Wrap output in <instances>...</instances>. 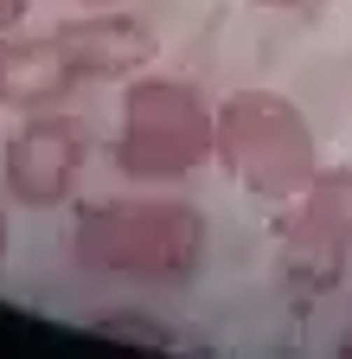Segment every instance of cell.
Listing matches in <instances>:
<instances>
[{
    "label": "cell",
    "instance_id": "cell-1",
    "mask_svg": "<svg viewBox=\"0 0 352 359\" xmlns=\"http://www.w3.org/2000/svg\"><path fill=\"white\" fill-rule=\"evenodd\" d=\"M211 250V224L173 187H135L109 199H83L64 224V257L97 283L122 289H186L199 283Z\"/></svg>",
    "mask_w": 352,
    "mask_h": 359
},
{
    "label": "cell",
    "instance_id": "cell-2",
    "mask_svg": "<svg viewBox=\"0 0 352 359\" xmlns=\"http://www.w3.org/2000/svg\"><path fill=\"white\" fill-rule=\"evenodd\" d=\"M211 167L231 180L237 193L262 199V205H288L307 180L321 173V142L314 122L295 97L269 83H244L218 103V128H211Z\"/></svg>",
    "mask_w": 352,
    "mask_h": 359
},
{
    "label": "cell",
    "instance_id": "cell-3",
    "mask_svg": "<svg viewBox=\"0 0 352 359\" xmlns=\"http://www.w3.org/2000/svg\"><path fill=\"white\" fill-rule=\"evenodd\" d=\"M211 128H218V103L192 77L141 71L122 83L109 161L128 187H180L211 167Z\"/></svg>",
    "mask_w": 352,
    "mask_h": 359
},
{
    "label": "cell",
    "instance_id": "cell-4",
    "mask_svg": "<svg viewBox=\"0 0 352 359\" xmlns=\"http://www.w3.org/2000/svg\"><path fill=\"white\" fill-rule=\"evenodd\" d=\"M83 161H90L83 122L64 109H38V116H20L0 142V187L20 212H58L77 193Z\"/></svg>",
    "mask_w": 352,
    "mask_h": 359
},
{
    "label": "cell",
    "instance_id": "cell-5",
    "mask_svg": "<svg viewBox=\"0 0 352 359\" xmlns=\"http://www.w3.org/2000/svg\"><path fill=\"white\" fill-rule=\"evenodd\" d=\"M276 212H282L276 231H282L288 276H301L307 289H333L339 269L352 263V167L321 161V173Z\"/></svg>",
    "mask_w": 352,
    "mask_h": 359
},
{
    "label": "cell",
    "instance_id": "cell-6",
    "mask_svg": "<svg viewBox=\"0 0 352 359\" xmlns=\"http://www.w3.org/2000/svg\"><path fill=\"white\" fill-rule=\"evenodd\" d=\"M64 58L77 71V83H128L154 71L160 58V32L148 20H135L128 7H77V20L52 26Z\"/></svg>",
    "mask_w": 352,
    "mask_h": 359
},
{
    "label": "cell",
    "instance_id": "cell-7",
    "mask_svg": "<svg viewBox=\"0 0 352 359\" xmlns=\"http://www.w3.org/2000/svg\"><path fill=\"white\" fill-rule=\"evenodd\" d=\"M77 71L64 58L58 32H0V109L7 116H38V109H64L71 103Z\"/></svg>",
    "mask_w": 352,
    "mask_h": 359
},
{
    "label": "cell",
    "instance_id": "cell-8",
    "mask_svg": "<svg viewBox=\"0 0 352 359\" xmlns=\"http://www.w3.org/2000/svg\"><path fill=\"white\" fill-rule=\"evenodd\" d=\"M83 334H97V340H122V346H141V353H173L180 346V327L167 321V314L154 308H97L90 321H83Z\"/></svg>",
    "mask_w": 352,
    "mask_h": 359
},
{
    "label": "cell",
    "instance_id": "cell-9",
    "mask_svg": "<svg viewBox=\"0 0 352 359\" xmlns=\"http://www.w3.org/2000/svg\"><path fill=\"white\" fill-rule=\"evenodd\" d=\"M32 20V0H0V32H20Z\"/></svg>",
    "mask_w": 352,
    "mask_h": 359
},
{
    "label": "cell",
    "instance_id": "cell-10",
    "mask_svg": "<svg viewBox=\"0 0 352 359\" xmlns=\"http://www.w3.org/2000/svg\"><path fill=\"white\" fill-rule=\"evenodd\" d=\"M256 7H276V13H314V7H327V0H256Z\"/></svg>",
    "mask_w": 352,
    "mask_h": 359
},
{
    "label": "cell",
    "instance_id": "cell-11",
    "mask_svg": "<svg viewBox=\"0 0 352 359\" xmlns=\"http://www.w3.org/2000/svg\"><path fill=\"white\" fill-rule=\"evenodd\" d=\"M7 257H13V224H7V212H0V269H7Z\"/></svg>",
    "mask_w": 352,
    "mask_h": 359
},
{
    "label": "cell",
    "instance_id": "cell-12",
    "mask_svg": "<svg viewBox=\"0 0 352 359\" xmlns=\"http://www.w3.org/2000/svg\"><path fill=\"white\" fill-rule=\"evenodd\" d=\"M333 353H339V359H352V321H346V327L333 334Z\"/></svg>",
    "mask_w": 352,
    "mask_h": 359
},
{
    "label": "cell",
    "instance_id": "cell-13",
    "mask_svg": "<svg viewBox=\"0 0 352 359\" xmlns=\"http://www.w3.org/2000/svg\"><path fill=\"white\" fill-rule=\"evenodd\" d=\"M64 7H122V0H64Z\"/></svg>",
    "mask_w": 352,
    "mask_h": 359
}]
</instances>
